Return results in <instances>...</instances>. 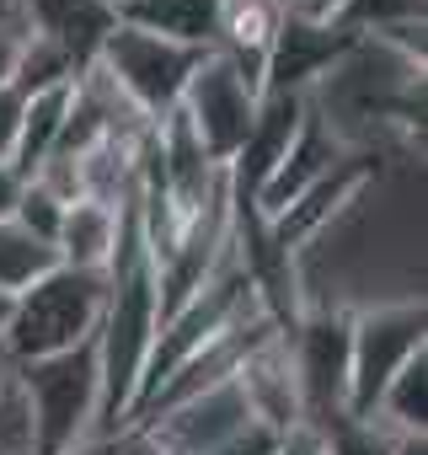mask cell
I'll use <instances>...</instances> for the list:
<instances>
[{
  "mask_svg": "<svg viewBox=\"0 0 428 455\" xmlns=\"http://www.w3.org/2000/svg\"><path fill=\"white\" fill-rule=\"evenodd\" d=\"M258 102H263V92H258V86H252L231 60L203 54V60H198V70L187 76V92H182L177 113H182V124L198 134V145L209 150V161H214V166H231V161H236V150H242V145H247V134H252Z\"/></svg>",
  "mask_w": 428,
  "mask_h": 455,
  "instance_id": "5b68a950",
  "label": "cell"
},
{
  "mask_svg": "<svg viewBox=\"0 0 428 455\" xmlns=\"http://www.w3.org/2000/svg\"><path fill=\"white\" fill-rule=\"evenodd\" d=\"M118 236H123V204H97V198H75L65 209V225H59V263L65 268H97L107 274L113 252H118Z\"/></svg>",
  "mask_w": 428,
  "mask_h": 455,
  "instance_id": "8fae6325",
  "label": "cell"
},
{
  "mask_svg": "<svg viewBox=\"0 0 428 455\" xmlns=\"http://www.w3.org/2000/svg\"><path fill=\"white\" fill-rule=\"evenodd\" d=\"M22 113H28V97L17 86H0V166H12V156H17Z\"/></svg>",
  "mask_w": 428,
  "mask_h": 455,
  "instance_id": "d6986e66",
  "label": "cell"
},
{
  "mask_svg": "<svg viewBox=\"0 0 428 455\" xmlns=\"http://www.w3.org/2000/svg\"><path fill=\"white\" fill-rule=\"evenodd\" d=\"M54 263H59L54 247H44L38 236H28L17 220H0V295H22V290L38 284Z\"/></svg>",
  "mask_w": 428,
  "mask_h": 455,
  "instance_id": "9a60e30c",
  "label": "cell"
},
{
  "mask_svg": "<svg viewBox=\"0 0 428 455\" xmlns=\"http://www.w3.org/2000/svg\"><path fill=\"white\" fill-rule=\"evenodd\" d=\"M0 22H12V28H22V0H0Z\"/></svg>",
  "mask_w": 428,
  "mask_h": 455,
  "instance_id": "d4e9b609",
  "label": "cell"
},
{
  "mask_svg": "<svg viewBox=\"0 0 428 455\" xmlns=\"http://www.w3.org/2000/svg\"><path fill=\"white\" fill-rule=\"evenodd\" d=\"M17 380L28 391L33 423H38V455H65L86 439H102V364H97V338L49 354L33 364H17Z\"/></svg>",
  "mask_w": 428,
  "mask_h": 455,
  "instance_id": "7a4b0ae2",
  "label": "cell"
},
{
  "mask_svg": "<svg viewBox=\"0 0 428 455\" xmlns=\"http://www.w3.org/2000/svg\"><path fill=\"white\" fill-rule=\"evenodd\" d=\"M273 455H327L321 428H316V423H300V428L279 434V450H273Z\"/></svg>",
  "mask_w": 428,
  "mask_h": 455,
  "instance_id": "ffe728a7",
  "label": "cell"
},
{
  "mask_svg": "<svg viewBox=\"0 0 428 455\" xmlns=\"http://www.w3.org/2000/svg\"><path fill=\"white\" fill-rule=\"evenodd\" d=\"M81 70H75V60L59 49V44H49V38H33V33H22V49H17V65H12V86L22 92V97H38V92H54V86H70Z\"/></svg>",
  "mask_w": 428,
  "mask_h": 455,
  "instance_id": "2e32d148",
  "label": "cell"
},
{
  "mask_svg": "<svg viewBox=\"0 0 428 455\" xmlns=\"http://www.w3.org/2000/svg\"><path fill=\"white\" fill-rule=\"evenodd\" d=\"M359 38H348L343 28L332 22H311V17H284L279 38H273V54H268V70H263V92H300L311 97L337 65L343 54L353 49Z\"/></svg>",
  "mask_w": 428,
  "mask_h": 455,
  "instance_id": "52a82bcc",
  "label": "cell"
},
{
  "mask_svg": "<svg viewBox=\"0 0 428 455\" xmlns=\"http://www.w3.org/2000/svg\"><path fill=\"white\" fill-rule=\"evenodd\" d=\"M102 311H107V274L54 263L38 284H28L17 295L0 343H6V354L17 364L49 359V354H70V348L97 338Z\"/></svg>",
  "mask_w": 428,
  "mask_h": 455,
  "instance_id": "6da1fadb",
  "label": "cell"
},
{
  "mask_svg": "<svg viewBox=\"0 0 428 455\" xmlns=\"http://www.w3.org/2000/svg\"><path fill=\"white\" fill-rule=\"evenodd\" d=\"M198 49H182V44H166L155 33H139L129 22H118L97 54V76H107V86L145 118V124H161L177 113L182 92H187V76L198 70Z\"/></svg>",
  "mask_w": 428,
  "mask_h": 455,
  "instance_id": "277c9868",
  "label": "cell"
},
{
  "mask_svg": "<svg viewBox=\"0 0 428 455\" xmlns=\"http://www.w3.org/2000/svg\"><path fill=\"white\" fill-rule=\"evenodd\" d=\"M396 455H428V439H423V434H412V439H401V444H396Z\"/></svg>",
  "mask_w": 428,
  "mask_h": 455,
  "instance_id": "484cf974",
  "label": "cell"
},
{
  "mask_svg": "<svg viewBox=\"0 0 428 455\" xmlns=\"http://www.w3.org/2000/svg\"><path fill=\"white\" fill-rule=\"evenodd\" d=\"M118 28V12L102 0H22V33L59 44L75 70H91L107 33Z\"/></svg>",
  "mask_w": 428,
  "mask_h": 455,
  "instance_id": "30bf717a",
  "label": "cell"
},
{
  "mask_svg": "<svg viewBox=\"0 0 428 455\" xmlns=\"http://www.w3.org/2000/svg\"><path fill=\"white\" fill-rule=\"evenodd\" d=\"M70 92H75V81H70V86H54V92L28 97V113H22V140H17V156H12V166H17L22 177H33V172H38V166L59 150L65 113H70Z\"/></svg>",
  "mask_w": 428,
  "mask_h": 455,
  "instance_id": "4fadbf2b",
  "label": "cell"
},
{
  "mask_svg": "<svg viewBox=\"0 0 428 455\" xmlns=\"http://www.w3.org/2000/svg\"><path fill=\"white\" fill-rule=\"evenodd\" d=\"M102 6H113V12H129V6H134V0H102Z\"/></svg>",
  "mask_w": 428,
  "mask_h": 455,
  "instance_id": "f1b7e54d",
  "label": "cell"
},
{
  "mask_svg": "<svg viewBox=\"0 0 428 455\" xmlns=\"http://www.w3.org/2000/svg\"><path fill=\"white\" fill-rule=\"evenodd\" d=\"M118 22H129L139 33H155L166 44L209 54L214 33H220V0H134L129 12H118Z\"/></svg>",
  "mask_w": 428,
  "mask_h": 455,
  "instance_id": "7c38bea8",
  "label": "cell"
},
{
  "mask_svg": "<svg viewBox=\"0 0 428 455\" xmlns=\"http://www.w3.org/2000/svg\"><path fill=\"white\" fill-rule=\"evenodd\" d=\"M305 423H327L348 412V311L337 306H305L300 322L284 332Z\"/></svg>",
  "mask_w": 428,
  "mask_h": 455,
  "instance_id": "8992f818",
  "label": "cell"
},
{
  "mask_svg": "<svg viewBox=\"0 0 428 455\" xmlns=\"http://www.w3.org/2000/svg\"><path fill=\"white\" fill-rule=\"evenodd\" d=\"M17 49H22V28L0 22V86H12V65H17Z\"/></svg>",
  "mask_w": 428,
  "mask_h": 455,
  "instance_id": "7402d4cb",
  "label": "cell"
},
{
  "mask_svg": "<svg viewBox=\"0 0 428 455\" xmlns=\"http://www.w3.org/2000/svg\"><path fill=\"white\" fill-rule=\"evenodd\" d=\"M65 209H70V204H65L59 193H49L44 182H33V177H28V188H22V198H17V214H12V220L22 225L28 236H38L44 247H54V242H59V225H65Z\"/></svg>",
  "mask_w": 428,
  "mask_h": 455,
  "instance_id": "ac0fdd59",
  "label": "cell"
},
{
  "mask_svg": "<svg viewBox=\"0 0 428 455\" xmlns=\"http://www.w3.org/2000/svg\"><path fill=\"white\" fill-rule=\"evenodd\" d=\"M300 118H305V97H300V92H263L258 118H252V134H247V145L236 150V161L226 166L231 204H258V193H263V182L273 177V166L284 161V150H289Z\"/></svg>",
  "mask_w": 428,
  "mask_h": 455,
  "instance_id": "9c48e42d",
  "label": "cell"
},
{
  "mask_svg": "<svg viewBox=\"0 0 428 455\" xmlns=\"http://www.w3.org/2000/svg\"><path fill=\"white\" fill-rule=\"evenodd\" d=\"M65 455H118V444H113V439H86V444H75V450H65Z\"/></svg>",
  "mask_w": 428,
  "mask_h": 455,
  "instance_id": "cb8c5ba5",
  "label": "cell"
},
{
  "mask_svg": "<svg viewBox=\"0 0 428 455\" xmlns=\"http://www.w3.org/2000/svg\"><path fill=\"white\" fill-rule=\"evenodd\" d=\"M22 188H28V177H22L17 166H0V220H12V214H17Z\"/></svg>",
  "mask_w": 428,
  "mask_h": 455,
  "instance_id": "44dd1931",
  "label": "cell"
},
{
  "mask_svg": "<svg viewBox=\"0 0 428 455\" xmlns=\"http://www.w3.org/2000/svg\"><path fill=\"white\" fill-rule=\"evenodd\" d=\"M12 306H17V295H0V338H6V322H12Z\"/></svg>",
  "mask_w": 428,
  "mask_h": 455,
  "instance_id": "83f0119b",
  "label": "cell"
},
{
  "mask_svg": "<svg viewBox=\"0 0 428 455\" xmlns=\"http://www.w3.org/2000/svg\"><path fill=\"white\" fill-rule=\"evenodd\" d=\"M369 418H380L385 428H396V434H428V348L423 354H412L396 375H391V386L380 391V402H375V412Z\"/></svg>",
  "mask_w": 428,
  "mask_h": 455,
  "instance_id": "5bb4252c",
  "label": "cell"
},
{
  "mask_svg": "<svg viewBox=\"0 0 428 455\" xmlns=\"http://www.w3.org/2000/svg\"><path fill=\"white\" fill-rule=\"evenodd\" d=\"M353 156V145H343V134L305 102V118H300V129H295V140H289V150H284V161L273 166V177L263 182V193H258V214L263 220H279L305 188H316L321 177H332L343 161Z\"/></svg>",
  "mask_w": 428,
  "mask_h": 455,
  "instance_id": "ba28073f",
  "label": "cell"
},
{
  "mask_svg": "<svg viewBox=\"0 0 428 455\" xmlns=\"http://www.w3.org/2000/svg\"><path fill=\"white\" fill-rule=\"evenodd\" d=\"M0 455H38V423L17 375L0 386Z\"/></svg>",
  "mask_w": 428,
  "mask_h": 455,
  "instance_id": "e0dca14e",
  "label": "cell"
},
{
  "mask_svg": "<svg viewBox=\"0 0 428 455\" xmlns=\"http://www.w3.org/2000/svg\"><path fill=\"white\" fill-rule=\"evenodd\" d=\"M12 375H17V359H12V354H6V343H0V386H6V380H12Z\"/></svg>",
  "mask_w": 428,
  "mask_h": 455,
  "instance_id": "4316f807",
  "label": "cell"
},
{
  "mask_svg": "<svg viewBox=\"0 0 428 455\" xmlns=\"http://www.w3.org/2000/svg\"><path fill=\"white\" fill-rule=\"evenodd\" d=\"M428 311L423 295L412 300H369L348 311V412L369 418L391 375L428 348Z\"/></svg>",
  "mask_w": 428,
  "mask_h": 455,
  "instance_id": "3957f363",
  "label": "cell"
},
{
  "mask_svg": "<svg viewBox=\"0 0 428 455\" xmlns=\"http://www.w3.org/2000/svg\"><path fill=\"white\" fill-rule=\"evenodd\" d=\"M343 6H348V0H295V17H311V22H332L337 28V17H343Z\"/></svg>",
  "mask_w": 428,
  "mask_h": 455,
  "instance_id": "603a6c76",
  "label": "cell"
}]
</instances>
